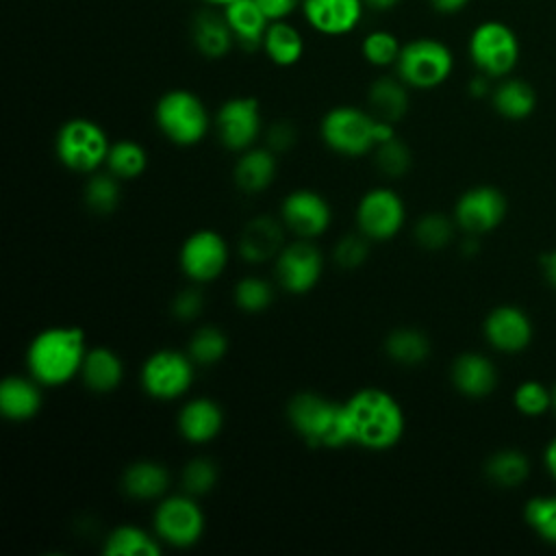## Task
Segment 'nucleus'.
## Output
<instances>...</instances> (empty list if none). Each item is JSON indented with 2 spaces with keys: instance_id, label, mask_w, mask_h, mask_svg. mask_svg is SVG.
I'll use <instances>...</instances> for the list:
<instances>
[{
  "instance_id": "nucleus-54",
  "label": "nucleus",
  "mask_w": 556,
  "mask_h": 556,
  "mask_svg": "<svg viewBox=\"0 0 556 556\" xmlns=\"http://www.w3.org/2000/svg\"><path fill=\"white\" fill-rule=\"evenodd\" d=\"M552 408L556 410V384L552 387Z\"/></svg>"
},
{
  "instance_id": "nucleus-23",
  "label": "nucleus",
  "mask_w": 556,
  "mask_h": 556,
  "mask_svg": "<svg viewBox=\"0 0 556 556\" xmlns=\"http://www.w3.org/2000/svg\"><path fill=\"white\" fill-rule=\"evenodd\" d=\"M41 408V384L30 376H7L0 382V413L9 421H28Z\"/></svg>"
},
{
  "instance_id": "nucleus-11",
  "label": "nucleus",
  "mask_w": 556,
  "mask_h": 556,
  "mask_svg": "<svg viewBox=\"0 0 556 556\" xmlns=\"http://www.w3.org/2000/svg\"><path fill=\"white\" fill-rule=\"evenodd\" d=\"M213 124L222 146L235 152H243L252 148L261 135V104L252 96H235L222 102Z\"/></svg>"
},
{
  "instance_id": "nucleus-40",
  "label": "nucleus",
  "mask_w": 556,
  "mask_h": 556,
  "mask_svg": "<svg viewBox=\"0 0 556 556\" xmlns=\"http://www.w3.org/2000/svg\"><path fill=\"white\" fill-rule=\"evenodd\" d=\"M374 163L384 176L400 178L410 169V150L402 139L391 137L374 148Z\"/></svg>"
},
{
  "instance_id": "nucleus-49",
  "label": "nucleus",
  "mask_w": 556,
  "mask_h": 556,
  "mask_svg": "<svg viewBox=\"0 0 556 556\" xmlns=\"http://www.w3.org/2000/svg\"><path fill=\"white\" fill-rule=\"evenodd\" d=\"M541 267H543V276H545V280L556 289V250L543 256Z\"/></svg>"
},
{
  "instance_id": "nucleus-13",
  "label": "nucleus",
  "mask_w": 556,
  "mask_h": 556,
  "mask_svg": "<svg viewBox=\"0 0 556 556\" xmlns=\"http://www.w3.org/2000/svg\"><path fill=\"white\" fill-rule=\"evenodd\" d=\"M228 265V243L215 230H195L182 241L180 269L193 282L215 280Z\"/></svg>"
},
{
  "instance_id": "nucleus-30",
  "label": "nucleus",
  "mask_w": 556,
  "mask_h": 556,
  "mask_svg": "<svg viewBox=\"0 0 556 556\" xmlns=\"http://www.w3.org/2000/svg\"><path fill=\"white\" fill-rule=\"evenodd\" d=\"M102 552L106 556H159L161 543L154 534L139 526H117L104 539Z\"/></svg>"
},
{
  "instance_id": "nucleus-22",
  "label": "nucleus",
  "mask_w": 556,
  "mask_h": 556,
  "mask_svg": "<svg viewBox=\"0 0 556 556\" xmlns=\"http://www.w3.org/2000/svg\"><path fill=\"white\" fill-rule=\"evenodd\" d=\"M235 43L248 52H254L261 48L265 30L269 26V17L265 11L256 4V0H232L222 9Z\"/></svg>"
},
{
  "instance_id": "nucleus-6",
  "label": "nucleus",
  "mask_w": 556,
  "mask_h": 556,
  "mask_svg": "<svg viewBox=\"0 0 556 556\" xmlns=\"http://www.w3.org/2000/svg\"><path fill=\"white\" fill-rule=\"evenodd\" d=\"M454 70L450 46L434 37H415L402 43L395 76L413 89H434L443 85Z\"/></svg>"
},
{
  "instance_id": "nucleus-20",
  "label": "nucleus",
  "mask_w": 556,
  "mask_h": 556,
  "mask_svg": "<svg viewBox=\"0 0 556 556\" xmlns=\"http://www.w3.org/2000/svg\"><path fill=\"white\" fill-rule=\"evenodd\" d=\"M282 219H274L269 215H258L250 219L239 237V254L248 263H265L280 254L285 248Z\"/></svg>"
},
{
  "instance_id": "nucleus-48",
  "label": "nucleus",
  "mask_w": 556,
  "mask_h": 556,
  "mask_svg": "<svg viewBox=\"0 0 556 556\" xmlns=\"http://www.w3.org/2000/svg\"><path fill=\"white\" fill-rule=\"evenodd\" d=\"M428 4L441 15H456L469 4V0H428Z\"/></svg>"
},
{
  "instance_id": "nucleus-8",
  "label": "nucleus",
  "mask_w": 556,
  "mask_h": 556,
  "mask_svg": "<svg viewBox=\"0 0 556 556\" xmlns=\"http://www.w3.org/2000/svg\"><path fill=\"white\" fill-rule=\"evenodd\" d=\"M473 67L489 78H504L519 61V39L515 30L500 20L480 22L467 41Z\"/></svg>"
},
{
  "instance_id": "nucleus-9",
  "label": "nucleus",
  "mask_w": 556,
  "mask_h": 556,
  "mask_svg": "<svg viewBox=\"0 0 556 556\" xmlns=\"http://www.w3.org/2000/svg\"><path fill=\"white\" fill-rule=\"evenodd\" d=\"M193 382V361L176 350H156L141 365L143 391L154 400H176Z\"/></svg>"
},
{
  "instance_id": "nucleus-5",
  "label": "nucleus",
  "mask_w": 556,
  "mask_h": 556,
  "mask_svg": "<svg viewBox=\"0 0 556 556\" xmlns=\"http://www.w3.org/2000/svg\"><path fill=\"white\" fill-rule=\"evenodd\" d=\"M154 122L172 143L195 146L206 137L211 115L198 93L169 89L154 104Z\"/></svg>"
},
{
  "instance_id": "nucleus-24",
  "label": "nucleus",
  "mask_w": 556,
  "mask_h": 556,
  "mask_svg": "<svg viewBox=\"0 0 556 556\" xmlns=\"http://www.w3.org/2000/svg\"><path fill=\"white\" fill-rule=\"evenodd\" d=\"M452 382L467 397H484L497 384L495 365L476 352H465L452 363Z\"/></svg>"
},
{
  "instance_id": "nucleus-37",
  "label": "nucleus",
  "mask_w": 556,
  "mask_h": 556,
  "mask_svg": "<svg viewBox=\"0 0 556 556\" xmlns=\"http://www.w3.org/2000/svg\"><path fill=\"white\" fill-rule=\"evenodd\" d=\"M117 180L119 178L111 172L91 174L85 185V204L98 215L113 213L122 200V189Z\"/></svg>"
},
{
  "instance_id": "nucleus-18",
  "label": "nucleus",
  "mask_w": 556,
  "mask_h": 556,
  "mask_svg": "<svg viewBox=\"0 0 556 556\" xmlns=\"http://www.w3.org/2000/svg\"><path fill=\"white\" fill-rule=\"evenodd\" d=\"M484 339L491 348L504 354L523 352L532 341L530 317L510 304L493 308L484 319Z\"/></svg>"
},
{
  "instance_id": "nucleus-19",
  "label": "nucleus",
  "mask_w": 556,
  "mask_h": 556,
  "mask_svg": "<svg viewBox=\"0 0 556 556\" xmlns=\"http://www.w3.org/2000/svg\"><path fill=\"white\" fill-rule=\"evenodd\" d=\"M191 43L204 59H222L237 43L222 9L204 7L191 20Z\"/></svg>"
},
{
  "instance_id": "nucleus-21",
  "label": "nucleus",
  "mask_w": 556,
  "mask_h": 556,
  "mask_svg": "<svg viewBox=\"0 0 556 556\" xmlns=\"http://www.w3.org/2000/svg\"><path fill=\"white\" fill-rule=\"evenodd\" d=\"M224 426V413L211 397H193L178 413V432L189 443L213 441Z\"/></svg>"
},
{
  "instance_id": "nucleus-2",
  "label": "nucleus",
  "mask_w": 556,
  "mask_h": 556,
  "mask_svg": "<svg viewBox=\"0 0 556 556\" xmlns=\"http://www.w3.org/2000/svg\"><path fill=\"white\" fill-rule=\"evenodd\" d=\"M87 354L85 332L76 326H50L26 348L28 374L43 387H61L80 374Z\"/></svg>"
},
{
  "instance_id": "nucleus-52",
  "label": "nucleus",
  "mask_w": 556,
  "mask_h": 556,
  "mask_svg": "<svg viewBox=\"0 0 556 556\" xmlns=\"http://www.w3.org/2000/svg\"><path fill=\"white\" fill-rule=\"evenodd\" d=\"M402 0H365V7L367 11L371 13H389L393 11Z\"/></svg>"
},
{
  "instance_id": "nucleus-17",
  "label": "nucleus",
  "mask_w": 556,
  "mask_h": 556,
  "mask_svg": "<svg viewBox=\"0 0 556 556\" xmlns=\"http://www.w3.org/2000/svg\"><path fill=\"white\" fill-rule=\"evenodd\" d=\"M280 219L300 239H313L330 226L332 208L317 191L295 189L282 200Z\"/></svg>"
},
{
  "instance_id": "nucleus-41",
  "label": "nucleus",
  "mask_w": 556,
  "mask_h": 556,
  "mask_svg": "<svg viewBox=\"0 0 556 556\" xmlns=\"http://www.w3.org/2000/svg\"><path fill=\"white\" fill-rule=\"evenodd\" d=\"M413 235L421 248L441 250L452 241L454 224L441 213H428L415 224Z\"/></svg>"
},
{
  "instance_id": "nucleus-33",
  "label": "nucleus",
  "mask_w": 556,
  "mask_h": 556,
  "mask_svg": "<svg viewBox=\"0 0 556 556\" xmlns=\"http://www.w3.org/2000/svg\"><path fill=\"white\" fill-rule=\"evenodd\" d=\"M484 473L493 484L502 489H513V486H519L530 476V463L523 452L508 447V450L495 452L486 460Z\"/></svg>"
},
{
  "instance_id": "nucleus-10",
  "label": "nucleus",
  "mask_w": 556,
  "mask_h": 556,
  "mask_svg": "<svg viewBox=\"0 0 556 556\" xmlns=\"http://www.w3.org/2000/svg\"><path fill=\"white\" fill-rule=\"evenodd\" d=\"M156 536L174 547H191L204 534V513L193 495H169L154 510Z\"/></svg>"
},
{
  "instance_id": "nucleus-38",
  "label": "nucleus",
  "mask_w": 556,
  "mask_h": 556,
  "mask_svg": "<svg viewBox=\"0 0 556 556\" xmlns=\"http://www.w3.org/2000/svg\"><path fill=\"white\" fill-rule=\"evenodd\" d=\"M526 523L547 543L556 545V495H536L526 502Z\"/></svg>"
},
{
  "instance_id": "nucleus-15",
  "label": "nucleus",
  "mask_w": 556,
  "mask_h": 556,
  "mask_svg": "<svg viewBox=\"0 0 556 556\" xmlns=\"http://www.w3.org/2000/svg\"><path fill=\"white\" fill-rule=\"evenodd\" d=\"M506 215V198L500 189L491 185H480L467 189L456 206H454V222L469 235H484L491 232L502 224Z\"/></svg>"
},
{
  "instance_id": "nucleus-44",
  "label": "nucleus",
  "mask_w": 556,
  "mask_h": 556,
  "mask_svg": "<svg viewBox=\"0 0 556 556\" xmlns=\"http://www.w3.org/2000/svg\"><path fill=\"white\" fill-rule=\"evenodd\" d=\"M334 263L343 269H356L361 267L369 256V237H365L361 230L356 235H345L334 245Z\"/></svg>"
},
{
  "instance_id": "nucleus-16",
  "label": "nucleus",
  "mask_w": 556,
  "mask_h": 556,
  "mask_svg": "<svg viewBox=\"0 0 556 556\" xmlns=\"http://www.w3.org/2000/svg\"><path fill=\"white\" fill-rule=\"evenodd\" d=\"M365 0H302L304 22L324 37H345L354 33L365 17Z\"/></svg>"
},
{
  "instance_id": "nucleus-27",
  "label": "nucleus",
  "mask_w": 556,
  "mask_h": 556,
  "mask_svg": "<svg viewBox=\"0 0 556 556\" xmlns=\"http://www.w3.org/2000/svg\"><path fill=\"white\" fill-rule=\"evenodd\" d=\"M369 111L384 122H400L408 111V85L400 76H380L367 93Z\"/></svg>"
},
{
  "instance_id": "nucleus-35",
  "label": "nucleus",
  "mask_w": 556,
  "mask_h": 556,
  "mask_svg": "<svg viewBox=\"0 0 556 556\" xmlns=\"http://www.w3.org/2000/svg\"><path fill=\"white\" fill-rule=\"evenodd\" d=\"M228 352V337L217 326H202L198 328L187 345V354L195 365H215Z\"/></svg>"
},
{
  "instance_id": "nucleus-29",
  "label": "nucleus",
  "mask_w": 556,
  "mask_h": 556,
  "mask_svg": "<svg viewBox=\"0 0 556 556\" xmlns=\"http://www.w3.org/2000/svg\"><path fill=\"white\" fill-rule=\"evenodd\" d=\"M169 486V471L156 460H137L126 467L122 489L135 500H156Z\"/></svg>"
},
{
  "instance_id": "nucleus-12",
  "label": "nucleus",
  "mask_w": 556,
  "mask_h": 556,
  "mask_svg": "<svg viewBox=\"0 0 556 556\" xmlns=\"http://www.w3.org/2000/svg\"><path fill=\"white\" fill-rule=\"evenodd\" d=\"M406 219V206L400 193L387 187L369 189L356 206V226L358 230L374 239L384 241L400 232Z\"/></svg>"
},
{
  "instance_id": "nucleus-34",
  "label": "nucleus",
  "mask_w": 556,
  "mask_h": 556,
  "mask_svg": "<svg viewBox=\"0 0 556 556\" xmlns=\"http://www.w3.org/2000/svg\"><path fill=\"white\" fill-rule=\"evenodd\" d=\"M106 169L117 176L119 180H130L143 174L148 165L146 148L132 139H119L111 143L106 154Z\"/></svg>"
},
{
  "instance_id": "nucleus-50",
  "label": "nucleus",
  "mask_w": 556,
  "mask_h": 556,
  "mask_svg": "<svg viewBox=\"0 0 556 556\" xmlns=\"http://www.w3.org/2000/svg\"><path fill=\"white\" fill-rule=\"evenodd\" d=\"M489 91H491V87H489V76L478 74V76H473V78L469 80V93H471L473 98H482V96H486Z\"/></svg>"
},
{
  "instance_id": "nucleus-51",
  "label": "nucleus",
  "mask_w": 556,
  "mask_h": 556,
  "mask_svg": "<svg viewBox=\"0 0 556 556\" xmlns=\"http://www.w3.org/2000/svg\"><path fill=\"white\" fill-rule=\"evenodd\" d=\"M543 463H545V469L549 471V476H552L554 482H556V439H552V441L545 445Z\"/></svg>"
},
{
  "instance_id": "nucleus-3",
  "label": "nucleus",
  "mask_w": 556,
  "mask_h": 556,
  "mask_svg": "<svg viewBox=\"0 0 556 556\" xmlns=\"http://www.w3.org/2000/svg\"><path fill=\"white\" fill-rule=\"evenodd\" d=\"M319 132L332 152L343 156H361L371 152L378 143L395 137V126L378 119L371 111L341 104L321 117Z\"/></svg>"
},
{
  "instance_id": "nucleus-1",
  "label": "nucleus",
  "mask_w": 556,
  "mask_h": 556,
  "mask_svg": "<svg viewBox=\"0 0 556 556\" xmlns=\"http://www.w3.org/2000/svg\"><path fill=\"white\" fill-rule=\"evenodd\" d=\"M343 406L350 443L382 452L402 439L406 428L404 408L389 391L365 387L352 393Z\"/></svg>"
},
{
  "instance_id": "nucleus-42",
  "label": "nucleus",
  "mask_w": 556,
  "mask_h": 556,
  "mask_svg": "<svg viewBox=\"0 0 556 556\" xmlns=\"http://www.w3.org/2000/svg\"><path fill=\"white\" fill-rule=\"evenodd\" d=\"M180 482H182V489L185 493L189 495H204L208 493L215 482H217V465L206 458V456H198V458H191L185 467H182V476H180Z\"/></svg>"
},
{
  "instance_id": "nucleus-14",
  "label": "nucleus",
  "mask_w": 556,
  "mask_h": 556,
  "mask_svg": "<svg viewBox=\"0 0 556 556\" xmlns=\"http://www.w3.org/2000/svg\"><path fill=\"white\" fill-rule=\"evenodd\" d=\"M276 261V276L285 291L289 293H306L311 291L324 271V256L317 245H313L308 239H298L293 243H287Z\"/></svg>"
},
{
  "instance_id": "nucleus-26",
  "label": "nucleus",
  "mask_w": 556,
  "mask_h": 556,
  "mask_svg": "<svg viewBox=\"0 0 556 556\" xmlns=\"http://www.w3.org/2000/svg\"><path fill=\"white\" fill-rule=\"evenodd\" d=\"M261 50L274 65L291 67L304 54V37L300 28L289 20H271L265 30Z\"/></svg>"
},
{
  "instance_id": "nucleus-47",
  "label": "nucleus",
  "mask_w": 556,
  "mask_h": 556,
  "mask_svg": "<svg viewBox=\"0 0 556 556\" xmlns=\"http://www.w3.org/2000/svg\"><path fill=\"white\" fill-rule=\"evenodd\" d=\"M269 20H289L302 4V0H256Z\"/></svg>"
},
{
  "instance_id": "nucleus-25",
  "label": "nucleus",
  "mask_w": 556,
  "mask_h": 556,
  "mask_svg": "<svg viewBox=\"0 0 556 556\" xmlns=\"http://www.w3.org/2000/svg\"><path fill=\"white\" fill-rule=\"evenodd\" d=\"M276 152L269 148H248L235 163V182L245 193L265 191L276 178Z\"/></svg>"
},
{
  "instance_id": "nucleus-45",
  "label": "nucleus",
  "mask_w": 556,
  "mask_h": 556,
  "mask_svg": "<svg viewBox=\"0 0 556 556\" xmlns=\"http://www.w3.org/2000/svg\"><path fill=\"white\" fill-rule=\"evenodd\" d=\"M204 308V298L202 291L195 287L182 289L174 300H172V315L180 321H191L195 319Z\"/></svg>"
},
{
  "instance_id": "nucleus-53",
  "label": "nucleus",
  "mask_w": 556,
  "mask_h": 556,
  "mask_svg": "<svg viewBox=\"0 0 556 556\" xmlns=\"http://www.w3.org/2000/svg\"><path fill=\"white\" fill-rule=\"evenodd\" d=\"M204 7H215V9H224L226 4H230L232 0H200Z\"/></svg>"
},
{
  "instance_id": "nucleus-36",
  "label": "nucleus",
  "mask_w": 556,
  "mask_h": 556,
  "mask_svg": "<svg viewBox=\"0 0 556 556\" xmlns=\"http://www.w3.org/2000/svg\"><path fill=\"white\" fill-rule=\"evenodd\" d=\"M400 50L402 41L397 35L384 28L369 30L361 41V54L374 67H395Z\"/></svg>"
},
{
  "instance_id": "nucleus-31",
  "label": "nucleus",
  "mask_w": 556,
  "mask_h": 556,
  "mask_svg": "<svg viewBox=\"0 0 556 556\" xmlns=\"http://www.w3.org/2000/svg\"><path fill=\"white\" fill-rule=\"evenodd\" d=\"M493 109L506 119H523L534 111V89L521 78H504L491 91Z\"/></svg>"
},
{
  "instance_id": "nucleus-32",
  "label": "nucleus",
  "mask_w": 556,
  "mask_h": 556,
  "mask_svg": "<svg viewBox=\"0 0 556 556\" xmlns=\"http://www.w3.org/2000/svg\"><path fill=\"white\" fill-rule=\"evenodd\" d=\"M384 352L391 361L413 367L428 358L430 354V339L419 328H395L384 339Z\"/></svg>"
},
{
  "instance_id": "nucleus-39",
  "label": "nucleus",
  "mask_w": 556,
  "mask_h": 556,
  "mask_svg": "<svg viewBox=\"0 0 556 556\" xmlns=\"http://www.w3.org/2000/svg\"><path fill=\"white\" fill-rule=\"evenodd\" d=\"M235 304L245 313H261L274 300V289L265 278L245 276L235 285Z\"/></svg>"
},
{
  "instance_id": "nucleus-7",
  "label": "nucleus",
  "mask_w": 556,
  "mask_h": 556,
  "mask_svg": "<svg viewBox=\"0 0 556 556\" xmlns=\"http://www.w3.org/2000/svg\"><path fill=\"white\" fill-rule=\"evenodd\" d=\"M109 148L111 143L104 128L87 117L67 119L54 139L59 161L78 174H93L104 165Z\"/></svg>"
},
{
  "instance_id": "nucleus-28",
  "label": "nucleus",
  "mask_w": 556,
  "mask_h": 556,
  "mask_svg": "<svg viewBox=\"0 0 556 556\" xmlns=\"http://www.w3.org/2000/svg\"><path fill=\"white\" fill-rule=\"evenodd\" d=\"M80 376L96 393H109L119 387L124 378V363L111 348H91L85 354Z\"/></svg>"
},
{
  "instance_id": "nucleus-43",
  "label": "nucleus",
  "mask_w": 556,
  "mask_h": 556,
  "mask_svg": "<svg viewBox=\"0 0 556 556\" xmlns=\"http://www.w3.org/2000/svg\"><path fill=\"white\" fill-rule=\"evenodd\" d=\"M513 402L521 415L539 417L547 408H552V389H547L539 380H526L515 389Z\"/></svg>"
},
{
  "instance_id": "nucleus-4",
  "label": "nucleus",
  "mask_w": 556,
  "mask_h": 556,
  "mask_svg": "<svg viewBox=\"0 0 556 556\" xmlns=\"http://www.w3.org/2000/svg\"><path fill=\"white\" fill-rule=\"evenodd\" d=\"M287 419L311 447H341L350 443L345 406L321 393H295L287 404Z\"/></svg>"
},
{
  "instance_id": "nucleus-46",
  "label": "nucleus",
  "mask_w": 556,
  "mask_h": 556,
  "mask_svg": "<svg viewBox=\"0 0 556 556\" xmlns=\"http://www.w3.org/2000/svg\"><path fill=\"white\" fill-rule=\"evenodd\" d=\"M295 141H298V130L289 119L274 122L267 130V148L274 150L276 154L291 150L295 146Z\"/></svg>"
}]
</instances>
